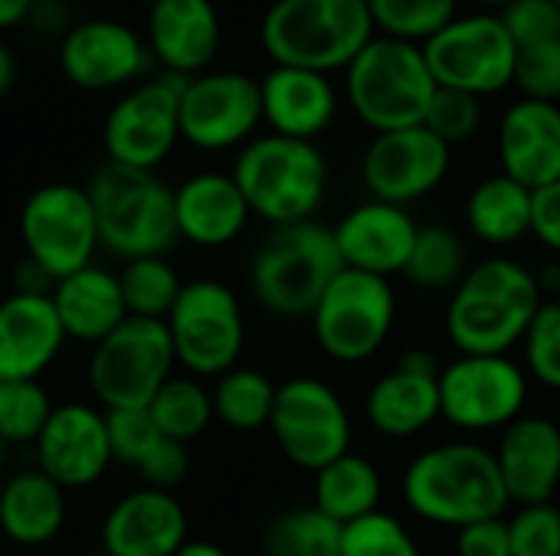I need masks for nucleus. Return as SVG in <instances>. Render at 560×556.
Segmentation results:
<instances>
[{
  "mask_svg": "<svg viewBox=\"0 0 560 556\" xmlns=\"http://www.w3.org/2000/svg\"><path fill=\"white\" fill-rule=\"evenodd\" d=\"M545 305L538 275L509 259L489 256L463 275L446 308V338L459 354L499 357L525 341Z\"/></svg>",
  "mask_w": 560,
  "mask_h": 556,
  "instance_id": "f257e3e1",
  "label": "nucleus"
},
{
  "mask_svg": "<svg viewBox=\"0 0 560 556\" xmlns=\"http://www.w3.org/2000/svg\"><path fill=\"white\" fill-rule=\"evenodd\" d=\"M407 508L436 528H469L489 518H505L509 492L495 452L456 439L420 452L404 472Z\"/></svg>",
  "mask_w": 560,
  "mask_h": 556,
  "instance_id": "f03ea898",
  "label": "nucleus"
},
{
  "mask_svg": "<svg viewBox=\"0 0 560 556\" xmlns=\"http://www.w3.org/2000/svg\"><path fill=\"white\" fill-rule=\"evenodd\" d=\"M377 36L368 0H276L262 23L259 43L272 66L338 72Z\"/></svg>",
  "mask_w": 560,
  "mask_h": 556,
  "instance_id": "7ed1b4c3",
  "label": "nucleus"
},
{
  "mask_svg": "<svg viewBox=\"0 0 560 556\" xmlns=\"http://www.w3.org/2000/svg\"><path fill=\"white\" fill-rule=\"evenodd\" d=\"M233 180L249 213L276 226L308 223L328 197V161L315 141L259 134L240 147Z\"/></svg>",
  "mask_w": 560,
  "mask_h": 556,
  "instance_id": "20e7f679",
  "label": "nucleus"
},
{
  "mask_svg": "<svg viewBox=\"0 0 560 556\" xmlns=\"http://www.w3.org/2000/svg\"><path fill=\"white\" fill-rule=\"evenodd\" d=\"M436 79L417 43L374 36L345 69L351 111L374 131H400L427 121L436 98Z\"/></svg>",
  "mask_w": 560,
  "mask_h": 556,
  "instance_id": "39448f33",
  "label": "nucleus"
},
{
  "mask_svg": "<svg viewBox=\"0 0 560 556\" xmlns=\"http://www.w3.org/2000/svg\"><path fill=\"white\" fill-rule=\"evenodd\" d=\"M85 190L95 210L98 242L112 256L125 262L164 256L180 239L174 220V190L154 170L105 161Z\"/></svg>",
  "mask_w": 560,
  "mask_h": 556,
  "instance_id": "423d86ee",
  "label": "nucleus"
},
{
  "mask_svg": "<svg viewBox=\"0 0 560 556\" xmlns=\"http://www.w3.org/2000/svg\"><path fill=\"white\" fill-rule=\"evenodd\" d=\"M341 269L335 229L315 220L276 226L253 256L249 288L276 318H312Z\"/></svg>",
  "mask_w": 560,
  "mask_h": 556,
  "instance_id": "0eeeda50",
  "label": "nucleus"
},
{
  "mask_svg": "<svg viewBox=\"0 0 560 556\" xmlns=\"http://www.w3.org/2000/svg\"><path fill=\"white\" fill-rule=\"evenodd\" d=\"M177 357L164 321L125 318L92 347L89 390L105 410H141L174 377Z\"/></svg>",
  "mask_w": 560,
  "mask_h": 556,
  "instance_id": "6e6552de",
  "label": "nucleus"
},
{
  "mask_svg": "<svg viewBox=\"0 0 560 556\" xmlns=\"http://www.w3.org/2000/svg\"><path fill=\"white\" fill-rule=\"evenodd\" d=\"M394 318L397 295L390 279L341 269L308 321L322 354L338 364H364L387 344Z\"/></svg>",
  "mask_w": 560,
  "mask_h": 556,
  "instance_id": "1a4fd4ad",
  "label": "nucleus"
},
{
  "mask_svg": "<svg viewBox=\"0 0 560 556\" xmlns=\"http://www.w3.org/2000/svg\"><path fill=\"white\" fill-rule=\"evenodd\" d=\"M174 357L190 377H223L240 367L246 321L240 298L217 279L184 282L171 315L164 318Z\"/></svg>",
  "mask_w": 560,
  "mask_h": 556,
  "instance_id": "9d476101",
  "label": "nucleus"
},
{
  "mask_svg": "<svg viewBox=\"0 0 560 556\" xmlns=\"http://www.w3.org/2000/svg\"><path fill=\"white\" fill-rule=\"evenodd\" d=\"M20 239L26 262L49 282L92 265L102 242L89 190L62 180L36 187L20 210Z\"/></svg>",
  "mask_w": 560,
  "mask_h": 556,
  "instance_id": "9b49d317",
  "label": "nucleus"
},
{
  "mask_svg": "<svg viewBox=\"0 0 560 556\" xmlns=\"http://www.w3.org/2000/svg\"><path fill=\"white\" fill-rule=\"evenodd\" d=\"M423 52L440 88H459L486 98L515 82L518 46L492 10L459 13L423 46Z\"/></svg>",
  "mask_w": 560,
  "mask_h": 556,
  "instance_id": "f8f14e48",
  "label": "nucleus"
},
{
  "mask_svg": "<svg viewBox=\"0 0 560 556\" xmlns=\"http://www.w3.org/2000/svg\"><path fill=\"white\" fill-rule=\"evenodd\" d=\"M528 374L509 354H459L440 367V419L459 433L509 429L525 416Z\"/></svg>",
  "mask_w": 560,
  "mask_h": 556,
  "instance_id": "ddd939ff",
  "label": "nucleus"
},
{
  "mask_svg": "<svg viewBox=\"0 0 560 556\" xmlns=\"http://www.w3.org/2000/svg\"><path fill=\"white\" fill-rule=\"evenodd\" d=\"M269 429L282 456L305 472H322L351 452L348 406L318 377H292L276 390Z\"/></svg>",
  "mask_w": 560,
  "mask_h": 556,
  "instance_id": "4468645a",
  "label": "nucleus"
},
{
  "mask_svg": "<svg viewBox=\"0 0 560 556\" xmlns=\"http://www.w3.org/2000/svg\"><path fill=\"white\" fill-rule=\"evenodd\" d=\"M187 79L161 72L121 95L102 125L112 164L154 170L180 141V88Z\"/></svg>",
  "mask_w": 560,
  "mask_h": 556,
  "instance_id": "2eb2a0df",
  "label": "nucleus"
},
{
  "mask_svg": "<svg viewBox=\"0 0 560 556\" xmlns=\"http://www.w3.org/2000/svg\"><path fill=\"white\" fill-rule=\"evenodd\" d=\"M262 125L259 79L233 69H207L180 88V141L200 151H230L256 138Z\"/></svg>",
  "mask_w": 560,
  "mask_h": 556,
  "instance_id": "dca6fc26",
  "label": "nucleus"
},
{
  "mask_svg": "<svg viewBox=\"0 0 560 556\" xmlns=\"http://www.w3.org/2000/svg\"><path fill=\"white\" fill-rule=\"evenodd\" d=\"M453 147L443 144L427 125L374 134L361 157V180L371 200L417 203L430 197L450 174Z\"/></svg>",
  "mask_w": 560,
  "mask_h": 556,
  "instance_id": "f3484780",
  "label": "nucleus"
},
{
  "mask_svg": "<svg viewBox=\"0 0 560 556\" xmlns=\"http://www.w3.org/2000/svg\"><path fill=\"white\" fill-rule=\"evenodd\" d=\"M151 49L128 23L92 16L75 23L59 43L62 75L85 92H108L148 72Z\"/></svg>",
  "mask_w": 560,
  "mask_h": 556,
  "instance_id": "a211bd4d",
  "label": "nucleus"
},
{
  "mask_svg": "<svg viewBox=\"0 0 560 556\" xmlns=\"http://www.w3.org/2000/svg\"><path fill=\"white\" fill-rule=\"evenodd\" d=\"M33 452H36V469L66 492L95 485L115 462L108 446L105 413L85 403L56 406L39 439L33 442Z\"/></svg>",
  "mask_w": 560,
  "mask_h": 556,
  "instance_id": "6ab92c4d",
  "label": "nucleus"
},
{
  "mask_svg": "<svg viewBox=\"0 0 560 556\" xmlns=\"http://www.w3.org/2000/svg\"><path fill=\"white\" fill-rule=\"evenodd\" d=\"M417 236L420 226L407 213V206L384 203V200L358 203L335 226V242L345 269L371 272L381 279H390L407 269Z\"/></svg>",
  "mask_w": 560,
  "mask_h": 556,
  "instance_id": "aec40b11",
  "label": "nucleus"
},
{
  "mask_svg": "<svg viewBox=\"0 0 560 556\" xmlns=\"http://www.w3.org/2000/svg\"><path fill=\"white\" fill-rule=\"evenodd\" d=\"M187 544V511L171 492L135 488L118 498L102 521L108 556H174Z\"/></svg>",
  "mask_w": 560,
  "mask_h": 556,
  "instance_id": "412c9836",
  "label": "nucleus"
},
{
  "mask_svg": "<svg viewBox=\"0 0 560 556\" xmlns=\"http://www.w3.org/2000/svg\"><path fill=\"white\" fill-rule=\"evenodd\" d=\"M66 341L49 292H13L0 301V380H39Z\"/></svg>",
  "mask_w": 560,
  "mask_h": 556,
  "instance_id": "4be33fe9",
  "label": "nucleus"
},
{
  "mask_svg": "<svg viewBox=\"0 0 560 556\" xmlns=\"http://www.w3.org/2000/svg\"><path fill=\"white\" fill-rule=\"evenodd\" d=\"M495 462L509 501L545 505L560 495V426L548 416H518L502 429Z\"/></svg>",
  "mask_w": 560,
  "mask_h": 556,
  "instance_id": "5701e85b",
  "label": "nucleus"
},
{
  "mask_svg": "<svg viewBox=\"0 0 560 556\" xmlns=\"http://www.w3.org/2000/svg\"><path fill=\"white\" fill-rule=\"evenodd\" d=\"M220 13L213 0H158L148 7V49L164 72L194 79L220 49Z\"/></svg>",
  "mask_w": 560,
  "mask_h": 556,
  "instance_id": "b1692460",
  "label": "nucleus"
},
{
  "mask_svg": "<svg viewBox=\"0 0 560 556\" xmlns=\"http://www.w3.org/2000/svg\"><path fill=\"white\" fill-rule=\"evenodd\" d=\"M502 174L541 190L560 180V105L518 98L499 121Z\"/></svg>",
  "mask_w": 560,
  "mask_h": 556,
  "instance_id": "393cba45",
  "label": "nucleus"
},
{
  "mask_svg": "<svg viewBox=\"0 0 560 556\" xmlns=\"http://www.w3.org/2000/svg\"><path fill=\"white\" fill-rule=\"evenodd\" d=\"M262 121L272 134L315 141L325 134L338 115V88L331 75L292 66H272L259 79Z\"/></svg>",
  "mask_w": 560,
  "mask_h": 556,
  "instance_id": "a878e982",
  "label": "nucleus"
},
{
  "mask_svg": "<svg viewBox=\"0 0 560 556\" xmlns=\"http://www.w3.org/2000/svg\"><path fill=\"white\" fill-rule=\"evenodd\" d=\"M249 203L233 174L200 170L174 190L177 236L200 249L230 246L249 223Z\"/></svg>",
  "mask_w": 560,
  "mask_h": 556,
  "instance_id": "bb28decb",
  "label": "nucleus"
},
{
  "mask_svg": "<svg viewBox=\"0 0 560 556\" xmlns=\"http://www.w3.org/2000/svg\"><path fill=\"white\" fill-rule=\"evenodd\" d=\"M49 298L62 321L66 338H75L92 347L128 318L118 272H108L95 262L52 282Z\"/></svg>",
  "mask_w": 560,
  "mask_h": 556,
  "instance_id": "cd10ccee",
  "label": "nucleus"
},
{
  "mask_svg": "<svg viewBox=\"0 0 560 556\" xmlns=\"http://www.w3.org/2000/svg\"><path fill=\"white\" fill-rule=\"evenodd\" d=\"M364 416L387 439H413L440 419V374L404 367L377 377L364 397Z\"/></svg>",
  "mask_w": 560,
  "mask_h": 556,
  "instance_id": "c85d7f7f",
  "label": "nucleus"
},
{
  "mask_svg": "<svg viewBox=\"0 0 560 556\" xmlns=\"http://www.w3.org/2000/svg\"><path fill=\"white\" fill-rule=\"evenodd\" d=\"M66 524V488L39 469L0 485V531L16 547H43Z\"/></svg>",
  "mask_w": 560,
  "mask_h": 556,
  "instance_id": "c756f323",
  "label": "nucleus"
},
{
  "mask_svg": "<svg viewBox=\"0 0 560 556\" xmlns=\"http://www.w3.org/2000/svg\"><path fill=\"white\" fill-rule=\"evenodd\" d=\"M466 223L486 246H515L532 236V190L509 174L479 180L466 200Z\"/></svg>",
  "mask_w": 560,
  "mask_h": 556,
  "instance_id": "7c9ffc66",
  "label": "nucleus"
},
{
  "mask_svg": "<svg viewBox=\"0 0 560 556\" xmlns=\"http://www.w3.org/2000/svg\"><path fill=\"white\" fill-rule=\"evenodd\" d=\"M384 478L381 469L354 452H345L322 472H315V508L335 518L341 528L381 511Z\"/></svg>",
  "mask_w": 560,
  "mask_h": 556,
  "instance_id": "2f4dec72",
  "label": "nucleus"
},
{
  "mask_svg": "<svg viewBox=\"0 0 560 556\" xmlns=\"http://www.w3.org/2000/svg\"><path fill=\"white\" fill-rule=\"evenodd\" d=\"M276 383L253 367H233L223 377H217L213 387V416L236 429V433H256L266 429L276 406Z\"/></svg>",
  "mask_w": 560,
  "mask_h": 556,
  "instance_id": "473e14b6",
  "label": "nucleus"
},
{
  "mask_svg": "<svg viewBox=\"0 0 560 556\" xmlns=\"http://www.w3.org/2000/svg\"><path fill=\"white\" fill-rule=\"evenodd\" d=\"M345 528L315 505L289 508L262 531L266 556H341Z\"/></svg>",
  "mask_w": 560,
  "mask_h": 556,
  "instance_id": "72a5a7b5",
  "label": "nucleus"
},
{
  "mask_svg": "<svg viewBox=\"0 0 560 556\" xmlns=\"http://www.w3.org/2000/svg\"><path fill=\"white\" fill-rule=\"evenodd\" d=\"M148 413L164 439L174 442H194L210 429L213 416V397L197 377H171L158 397L148 403Z\"/></svg>",
  "mask_w": 560,
  "mask_h": 556,
  "instance_id": "f704fd0d",
  "label": "nucleus"
},
{
  "mask_svg": "<svg viewBox=\"0 0 560 556\" xmlns=\"http://www.w3.org/2000/svg\"><path fill=\"white\" fill-rule=\"evenodd\" d=\"M466 272L469 265H466L463 239L446 226H420L417 246L404 269L410 285H417L420 292H433V295L456 292Z\"/></svg>",
  "mask_w": 560,
  "mask_h": 556,
  "instance_id": "c9c22d12",
  "label": "nucleus"
},
{
  "mask_svg": "<svg viewBox=\"0 0 560 556\" xmlns=\"http://www.w3.org/2000/svg\"><path fill=\"white\" fill-rule=\"evenodd\" d=\"M121 298L131 318H154L164 321L184 288L180 275L164 256H148V259H131L118 272Z\"/></svg>",
  "mask_w": 560,
  "mask_h": 556,
  "instance_id": "e433bc0d",
  "label": "nucleus"
},
{
  "mask_svg": "<svg viewBox=\"0 0 560 556\" xmlns=\"http://www.w3.org/2000/svg\"><path fill=\"white\" fill-rule=\"evenodd\" d=\"M368 10L381 36L427 46L459 16V0H368Z\"/></svg>",
  "mask_w": 560,
  "mask_h": 556,
  "instance_id": "4c0bfd02",
  "label": "nucleus"
},
{
  "mask_svg": "<svg viewBox=\"0 0 560 556\" xmlns=\"http://www.w3.org/2000/svg\"><path fill=\"white\" fill-rule=\"evenodd\" d=\"M52 410L39 380H0V439L7 446L36 442Z\"/></svg>",
  "mask_w": 560,
  "mask_h": 556,
  "instance_id": "58836bf2",
  "label": "nucleus"
},
{
  "mask_svg": "<svg viewBox=\"0 0 560 556\" xmlns=\"http://www.w3.org/2000/svg\"><path fill=\"white\" fill-rule=\"evenodd\" d=\"M341 556H423L413 534L387 511H374L345 528Z\"/></svg>",
  "mask_w": 560,
  "mask_h": 556,
  "instance_id": "ea45409f",
  "label": "nucleus"
},
{
  "mask_svg": "<svg viewBox=\"0 0 560 556\" xmlns=\"http://www.w3.org/2000/svg\"><path fill=\"white\" fill-rule=\"evenodd\" d=\"M525 347V374L538 380L548 390H560V305L545 301L535 321L528 324V334L522 341Z\"/></svg>",
  "mask_w": 560,
  "mask_h": 556,
  "instance_id": "a19ab883",
  "label": "nucleus"
},
{
  "mask_svg": "<svg viewBox=\"0 0 560 556\" xmlns=\"http://www.w3.org/2000/svg\"><path fill=\"white\" fill-rule=\"evenodd\" d=\"M482 98L459 88H436V98L427 115V128L450 147L469 141L482 128Z\"/></svg>",
  "mask_w": 560,
  "mask_h": 556,
  "instance_id": "79ce46f5",
  "label": "nucleus"
},
{
  "mask_svg": "<svg viewBox=\"0 0 560 556\" xmlns=\"http://www.w3.org/2000/svg\"><path fill=\"white\" fill-rule=\"evenodd\" d=\"M512 556H560V505H522L509 518Z\"/></svg>",
  "mask_w": 560,
  "mask_h": 556,
  "instance_id": "37998d69",
  "label": "nucleus"
},
{
  "mask_svg": "<svg viewBox=\"0 0 560 556\" xmlns=\"http://www.w3.org/2000/svg\"><path fill=\"white\" fill-rule=\"evenodd\" d=\"M105 426H108L112 459L121 465H135V469L164 439L158 433L148 406H141V410H105Z\"/></svg>",
  "mask_w": 560,
  "mask_h": 556,
  "instance_id": "c03bdc74",
  "label": "nucleus"
},
{
  "mask_svg": "<svg viewBox=\"0 0 560 556\" xmlns=\"http://www.w3.org/2000/svg\"><path fill=\"white\" fill-rule=\"evenodd\" d=\"M522 98L560 105V39L522 46L515 59V82Z\"/></svg>",
  "mask_w": 560,
  "mask_h": 556,
  "instance_id": "a18cd8bd",
  "label": "nucleus"
},
{
  "mask_svg": "<svg viewBox=\"0 0 560 556\" xmlns=\"http://www.w3.org/2000/svg\"><path fill=\"white\" fill-rule=\"evenodd\" d=\"M499 16L518 49L560 39V7L555 0H512Z\"/></svg>",
  "mask_w": 560,
  "mask_h": 556,
  "instance_id": "49530a36",
  "label": "nucleus"
},
{
  "mask_svg": "<svg viewBox=\"0 0 560 556\" xmlns=\"http://www.w3.org/2000/svg\"><path fill=\"white\" fill-rule=\"evenodd\" d=\"M138 475H141L144 488L174 492L190 475V452H187V446L174 442V439H161L144 456V462L138 465Z\"/></svg>",
  "mask_w": 560,
  "mask_h": 556,
  "instance_id": "de8ad7c7",
  "label": "nucleus"
},
{
  "mask_svg": "<svg viewBox=\"0 0 560 556\" xmlns=\"http://www.w3.org/2000/svg\"><path fill=\"white\" fill-rule=\"evenodd\" d=\"M456 556H512L509 521L489 518L456 531Z\"/></svg>",
  "mask_w": 560,
  "mask_h": 556,
  "instance_id": "09e8293b",
  "label": "nucleus"
},
{
  "mask_svg": "<svg viewBox=\"0 0 560 556\" xmlns=\"http://www.w3.org/2000/svg\"><path fill=\"white\" fill-rule=\"evenodd\" d=\"M532 236L560 256V180L532 190Z\"/></svg>",
  "mask_w": 560,
  "mask_h": 556,
  "instance_id": "8fccbe9b",
  "label": "nucleus"
},
{
  "mask_svg": "<svg viewBox=\"0 0 560 556\" xmlns=\"http://www.w3.org/2000/svg\"><path fill=\"white\" fill-rule=\"evenodd\" d=\"M397 367L413 370V374H440L436 357H433L430 351H423V347H410V351H404V354H400V360H397Z\"/></svg>",
  "mask_w": 560,
  "mask_h": 556,
  "instance_id": "3c124183",
  "label": "nucleus"
},
{
  "mask_svg": "<svg viewBox=\"0 0 560 556\" xmlns=\"http://www.w3.org/2000/svg\"><path fill=\"white\" fill-rule=\"evenodd\" d=\"M30 10H33V0H0V29L23 23Z\"/></svg>",
  "mask_w": 560,
  "mask_h": 556,
  "instance_id": "603ef678",
  "label": "nucleus"
},
{
  "mask_svg": "<svg viewBox=\"0 0 560 556\" xmlns=\"http://www.w3.org/2000/svg\"><path fill=\"white\" fill-rule=\"evenodd\" d=\"M13 79H16V59L10 46L0 39V98H7V92L13 88Z\"/></svg>",
  "mask_w": 560,
  "mask_h": 556,
  "instance_id": "864d4df0",
  "label": "nucleus"
},
{
  "mask_svg": "<svg viewBox=\"0 0 560 556\" xmlns=\"http://www.w3.org/2000/svg\"><path fill=\"white\" fill-rule=\"evenodd\" d=\"M174 556H226V551L210 541H187Z\"/></svg>",
  "mask_w": 560,
  "mask_h": 556,
  "instance_id": "5fc2aeb1",
  "label": "nucleus"
},
{
  "mask_svg": "<svg viewBox=\"0 0 560 556\" xmlns=\"http://www.w3.org/2000/svg\"><path fill=\"white\" fill-rule=\"evenodd\" d=\"M469 3H476V7H482V10H492V13H499V10H505L512 0H469Z\"/></svg>",
  "mask_w": 560,
  "mask_h": 556,
  "instance_id": "6e6d98bb",
  "label": "nucleus"
},
{
  "mask_svg": "<svg viewBox=\"0 0 560 556\" xmlns=\"http://www.w3.org/2000/svg\"><path fill=\"white\" fill-rule=\"evenodd\" d=\"M3 459H7V442L0 439V469H3Z\"/></svg>",
  "mask_w": 560,
  "mask_h": 556,
  "instance_id": "4d7b16f0",
  "label": "nucleus"
},
{
  "mask_svg": "<svg viewBox=\"0 0 560 556\" xmlns=\"http://www.w3.org/2000/svg\"><path fill=\"white\" fill-rule=\"evenodd\" d=\"M85 556H108L105 551H98V554H85Z\"/></svg>",
  "mask_w": 560,
  "mask_h": 556,
  "instance_id": "13d9d810",
  "label": "nucleus"
},
{
  "mask_svg": "<svg viewBox=\"0 0 560 556\" xmlns=\"http://www.w3.org/2000/svg\"><path fill=\"white\" fill-rule=\"evenodd\" d=\"M151 3H158V0H148V7H151Z\"/></svg>",
  "mask_w": 560,
  "mask_h": 556,
  "instance_id": "bf43d9fd",
  "label": "nucleus"
},
{
  "mask_svg": "<svg viewBox=\"0 0 560 556\" xmlns=\"http://www.w3.org/2000/svg\"><path fill=\"white\" fill-rule=\"evenodd\" d=\"M555 301H558V305H560V292H558V298H555Z\"/></svg>",
  "mask_w": 560,
  "mask_h": 556,
  "instance_id": "052dcab7",
  "label": "nucleus"
},
{
  "mask_svg": "<svg viewBox=\"0 0 560 556\" xmlns=\"http://www.w3.org/2000/svg\"><path fill=\"white\" fill-rule=\"evenodd\" d=\"M555 3H558V7H560V0H555Z\"/></svg>",
  "mask_w": 560,
  "mask_h": 556,
  "instance_id": "680f3d73",
  "label": "nucleus"
},
{
  "mask_svg": "<svg viewBox=\"0 0 560 556\" xmlns=\"http://www.w3.org/2000/svg\"><path fill=\"white\" fill-rule=\"evenodd\" d=\"M558 498H560V495H558Z\"/></svg>",
  "mask_w": 560,
  "mask_h": 556,
  "instance_id": "e2e57ef3",
  "label": "nucleus"
}]
</instances>
